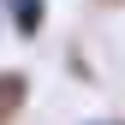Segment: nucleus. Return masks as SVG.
<instances>
[{
    "mask_svg": "<svg viewBox=\"0 0 125 125\" xmlns=\"http://www.w3.org/2000/svg\"><path fill=\"white\" fill-rule=\"evenodd\" d=\"M30 107V77L24 72H0V125H18Z\"/></svg>",
    "mask_w": 125,
    "mask_h": 125,
    "instance_id": "nucleus-1",
    "label": "nucleus"
},
{
    "mask_svg": "<svg viewBox=\"0 0 125 125\" xmlns=\"http://www.w3.org/2000/svg\"><path fill=\"white\" fill-rule=\"evenodd\" d=\"M6 18H12V30L30 42V36H42V24H48V0H6Z\"/></svg>",
    "mask_w": 125,
    "mask_h": 125,
    "instance_id": "nucleus-2",
    "label": "nucleus"
},
{
    "mask_svg": "<svg viewBox=\"0 0 125 125\" xmlns=\"http://www.w3.org/2000/svg\"><path fill=\"white\" fill-rule=\"evenodd\" d=\"M83 125H125V119H113V113H107V119H83Z\"/></svg>",
    "mask_w": 125,
    "mask_h": 125,
    "instance_id": "nucleus-3",
    "label": "nucleus"
},
{
    "mask_svg": "<svg viewBox=\"0 0 125 125\" xmlns=\"http://www.w3.org/2000/svg\"><path fill=\"white\" fill-rule=\"evenodd\" d=\"M101 6H125V0H101Z\"/></svg>",
    "mask_w": 125,
    "mask_h": 125,
    "instance_id": "nucleus-4",
    "label": "nucleus"
}]
</instances>
